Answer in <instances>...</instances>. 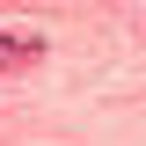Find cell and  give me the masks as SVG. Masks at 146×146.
<instances>
[{"label":"cell","mask_w":146,"mask_h":146,"mask_svg":"<svg viewBox=\"0 0 146 146\" xmlns=\"http://www.w3.org/2000/svg\"><path fill=\"white\" fill-rule=\"evenodd\" d=\"M29 58H36V36H0V73L29 66Z\"/></svg>","instance_id":"6da1fadb"}]
</instances>
